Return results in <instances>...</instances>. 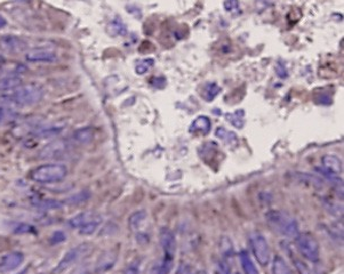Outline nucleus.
<instances>
[{
	"label": "nucleus",
	"instance_id": "7ed1b4c3",
	"mask_svg": "<svg viewBox=\"0 0 344 274\" xmlns=\"http://www.w3.org/2000/svg\"><path fill=\"white\" fill-rule=\"evenodd\" d=\"M68 175V168L62 164H45L30 170L28 177L32 182L53 184L62 182Z\"/></svg>",
	"mask_w": 344,
	"mask_h": 274
},
{
	"label": "nucleus",
	"instance_id": "473e14b6",
	"mask_svg": "<svg viewBox=\"0 0 344 274\" xmlns=\"http://www.w3.org/2000/svg\"><path fill=\"white\" fill-rule=\"evenodd\" d=\"M293 263H294V266H295L296 271H298L299 274H312L310 267H309L308 264L304 263L303 260L296 258L293 260Z\"/></svg>",
	"mask_w": 344,
	"mask_h": 274
},
{
	"label": "nucleus",
	"instance_id": "f3484780",
	"mask_svg": "<svg viewBox=\"0 0 344 274\" xmlns=\"http://www.w3.org/2000/svg\"><path fill=\"white\" fill-rule=\"evenodd\" d=\"M94 136H95V131H94L93 128L85 127L77 129L72 135V139H74L75 142L79 144H88L94 140Z\"/></svg>",
	"mask_w": 344,
	"mask_h": 274
},
{
	"label": "nucleus",
	"instance_id": "aec40b11",
	"mask_svg": "<svg viewBox=\"0 0 344 274\" xmlns=\"http://www.w3.org/2000/svg\"><path fill=\"white\" fill-rule=\"evenodd\" d=\"M102 222H103L102 216L96 214V215L94 216L92 220L88 221L85 225L81 226V228L79 229V233L81 235H92V234H94L98 230V228L101 226Z\"/></svg>",
	"mask_w": 344,
	"mask_h": 274
},
{
	"label": "nucleus",
	"instance_id": "a878e982",
	"mask_svg": "<svg viewBox=\"0 0 344 274\" xmlns=\"http://www.w3.org/2000/svg\"><path fill=\"white\" fill-rule=\"evenodd\" d=\"M147 218V212L145 211H136L132 214L128 218V224L132 230H136L139 226L145 221Z\"/></svg>",
	"mask_w": 344,
	"mask_h": 274
},
{
	"label": "nucleus",
	"instance_id": "7c9ffc66",
	"mask_svg": "<svg viewBox=\"0 0 344 274\" xmlns=\"http://www.w3.org/2000/svg\"><path fill=\"white\" fill-rule=\"evenodd\" d=\"M229 121L237 128H242L244 126V112L243 111H236L235 113L227 115Z\"/></svg>",
	"mask_w": 344,
	"mask_h": 274
},
{
	"label": "nucleus",
	"instance_id": "b1692460",
	"mask_svg": "<svg viewBox=\"0 0 344 274\" xmlns=\"http://www.w3.org/2000/svg\"><path fill=\"white\" fill-rule=\"evenodd\" d=\"M296 175H298V177L300 178L301 182H303L309 186L315 187L317 188V190H321V188H324V182H322V179L318 176H315V175L303 174V173H298Z\"/></svg>",
	"mask_w": 344,
	"mask_h": 274
},
{
	"label": "nucleus",
	"instance_id": "f704fd0d",
	"mask_svg": "<svg viewBox=\"0 0 344 274\" xmlns=\"http://www.w3.org/2000/svg\"><path fill=\"white\" fill-rule=\"evenodd\" d=\"M216 271H217V274H231L229 262H227V260L224 258L218 260L216 264Z\"/></svg>",
	"mask_w": 344,
	"mask_h": 274
},
{
	"label": "nucleus",
	"instance_id": "c9c22d12",
	"mask_svg": "<svg viewBox=\"0 0 344 274\" xmlns=\"http://www.w3.org/2000/svg\"><path fill=\"white\" fill-rule=\"evenodd\" d=\"M64 240H66V235H64L62 231H59V232H55L53 235H51L50 242L51 243H60V242H63Z\"/></svg>",
	"mask_w": 344,
	"mask_h": 274
},
{
	"label": "nucleus",
	"instance_id": "cd10ccee",
	"mask_svg": "<svg viewBox=\"0 0 344 274\" xmlns=\"http://www.w3.org/2000/svg\"><path fill=\"white\" fill-rule=\"evenodd\" d=\"M220 92H221V88L218 87L216 84L209 83L205 86L203 96L206 101L209 102V101H213L214 98L218 95V93Z\"/></svg>",
	"mask_w": 344,
	"mask_h": 274
},
{
	"label": "nucleus",
	"instance_id": "2eb2a0df",
	"mask_svg": "<svg viewBox=\"0 0 344 274\" xmlns=\"http://www.w3.org/2000/svg\"><path fill=\"white\" fill-rule=\"evenodd\" d=\"M210 128H212V122L207 117H198L195 121L191 123L190 126V132L192 134H198V135H207L210 131Z\"/></svg>",
	"mask_w": 344,
	"mask_h": 274
},
{
	"label": "nucleus",
	"instance_id": "37998d69",
	"mask_svg": "<svg viewBox=\"0 0 344 274\" xmlns=\"http://www.w3.org/2000/svg\"><path fill=\"white\" fill-rule=\"evenodd\" d=\"M4 62H5V59H4V56H3V55L0 54V65H2V64H3Z\"/></svg>",
	"mask_w": 344,
	"mask_h": 274
},
{
	"label": "nucleus",
	"instance_id": "dca6fc26",
	"mask_svg": "<svg viewBox=\"0 0 344 274\" xmlns=\"http://www.w3.org/2000/svg\"><path fill=\"white\" fill-rule=\"evenodd\" d=\"M25 71H27V66L21 63L15 62L12 63L4 62L2 64V67H0V75L3 77H19L20 75L24 74Z\"/></svg>",
	"mask_w": 344,
	"mask_h": 274
},
{
	"label": "nucleus",
	"instance_id": "9d476101",
	"mask_svg": "<svg viewBox=\"0 0 344 274\" xmlns=\"http://www.w3.org/2000/svg\"><path fill=\"white\" fill-rule=\"evenodd\" d=\"M25 59L30 63H54L58 61V55L48 48H34L25 54Z\"/></svg>",
	"mask_w": 344,
	"mask_h": 274
},
{
	"label": "nucleus",
	"instance_id": "c85d7f7f",
	"mask_svg": "<svg viewBox=\"0 0 344 274\" xmlns=\"http://www.w3.org/2000/svg\"><path fill=\"white\" fill-rule=\"evenodd\" d=\"M216 136L218 139H221L222 141H224L225 143L227 144H232V143H237L238 142V139L237 136H236L235 132H231V131H227L225 128H218L216 130Z\"/></svg>",
	"mask_w": 344,
	"mask_h": 274
},
{
	"label": "nucleus",
	"instance_id": "39448f33",
	"mask_svg": "<svg viewBox=\"0 0 344 274\" xmlns=\"http://www.w3.org/2000/svg\"><path fill=\"white\" fill-rule=\"evenodd\" d=\"M295 239V246L303 258L317 263L320 258V245L317 238L310 232H300Z\"/></svg>",
	"mask_w": 344,
	"mask_h": 274
},
{
	"label": "nucleus",
	"instance_id": "ddd939ff",
	"mask_svg": "<svg viewBox=\"0 0 344 274\" xmlns=\"http://www.w3.org/2000/svg\"><path fill=\"white\" fill-rule=\"evenodd\" d=\"M16 118L17 112L14 106L0 98V126L10 125V123L15 121Z\"/></svg>",
	"mask_w": 344,
	"mask_h": 274
},
{
	"label": "nucleus",
	"instance_id": "f257e3e1",
	"mask_svg": "<svg viewBox=\"0 0 344 274\" xmlns=\"http://www.w3.org/2000/svg\"><path fill=\"white\" fill-rule=\"evenodd\" d=\"M4 101L13 106H30L41 101L44 92L36 84H22L7 93L0 94Z\"/></svg>",
	"mask_w": 344,
	"mask_h": 274
},
{
	"label": "nucleus",
	"instance_id": "f03ea898",
	"mask_svg": "<svg viewBox=\"0 0 344 274\" xmlns=\"http://www.w3.org/2000/svg\"><path fill=\"white\" fill-rule=\"evenodd\" d=\"M265 221L274 233L286 238H295L300 233L299 224L295 218L286 212L271 209L265 214Z\"/></svg>",
	"mask_w": 344,
	"mask_h": 274
},
{
	"label": "nucleus",
	"instance_id": "72a5a7b5",
	"mask_svg": "<svg viewBox=\"0 0 344 274\" xmlns=\"http://www.w3.org/2000/svg\"><path fill=\"white\" fill-rule=\"evenodd\" d=\"M153 59H144V61L140 62L136 66V72L139 75H144L149 68H151L153 66Z\"/></svg>",
	"mask_w": 344,
	"mask_h": 274
},
{
	"label": "nucleus",
	"instance_id": "393cba45",
	"mask_svg": "<svg viewBox=\"0 0 344 274\" xmlns=\"http://www.w3.org/2000/svg\"><path fill=\"white\" fill-rule=\"evenodd\" d=\"M32 204L39 209H44V211H53V209L62 207V203L60 201L53 199H36L32 201Z\"/></svg>",
	"mask_w": 344,
	"mask_h": 274
},
{
	"label": "nucleus",
	"instance_id": "e433bc0d",
	"mask_svg": "<svg viewBox=\"0 0 344 274\" xmlns=\"http://www.w3.org/2000/svg\"><path fill=\"white\" fill-rule=\"evenodd\" d=\"M224 6L226 11H234V10H237L239 6V3H238V0H226Z\"/></svg>",
	"mask_w": 344,
	"mask_h": 274
},
{
	"label": "nucleus",
	"instance_id": "0eeeda50",
	"mask_svg": "<svg viewBox=\"0 0 344 274\" xmlns=\"http://www.w3.org/2000/svg\"><path fill=\"white\" fill-rule=\"evenodd\" d=\"M28 49V44L22 38L7 34L0 38V50L8 55H19Z\"/></svg>",
	"mask_w": 344,
	"mask_h": 274
},
{
	"label": "nucleus",
	"instance_id": "423d86ee",
	"mask_svg": "<svg viewBox=\"0 0 344 274\" xmlns=\"http://www.w3.org/2000/svg\"><path fill=\"white\" fill-rule=\"evenodd\" d=\"M249 246L253 255L262 267H266L271 262V251L269 243L263 234L254 233L249 238Z\"/></svg>",
	"mask_w": 344,
	"mask_h": 274
},
{
	"label": "nucleus",
	"instance_id": "bb28decb",
	"mask_svg": "<svg viewBox=\"0 0 344 274\" xmlns=\"http://www.w3.org/2000/svg\"><path fill=\"white\" fill-rule=\"evenodd\" d=\"M174 266V259L164 258L160 264H158L156 267L153 268L152 274H170L171 269Z\"/></svg>",
	"mask_w": 344,
	"mask_h": 274
},
{
	"label": "nucleus",
	"instance_id": "4c0bfd02",
	"mask_svg": "<svg viewBox=\"0 0 344 274\" xmlns=\"http://www.w3.org/2000/svg\"><path fill=\"white\" fill-rule=\"evenodd\" d=\"M71 274H92V271H90V267L88 265H85V266H79L75 268Z\"/></svg>",
	"mask_w": 344,
	"mask_h": 274
},
{
	"label": "nucleus",
	"instance_id": "6e6552de",
	"mask_svg": "<svg viewBox=\"0 0 344 274\" xmlns=\"http://www.w3.org/2000/svg\"><path fill=\"white\" fill-rule=\"evenodd\" d=\"M118 256L119 251L117 249H107L104 252H102L93 267L94 273L104 274L111 271L114 267V265L117 264Z\"/></svg>",
	"mask_w": 344,
	"mask_h": 274
},
{
	"label": "nucleus",
	"instance_id": "2f4dec72",
	"mask_svg": "<svg viewBox=\"0 0 344 274\" xmlns=\"http://www.w3.org/2000/svg\"><path fill=\"white\" fill-rule=\"evenodd\" d=\"M15 234H29V233H36V229L33 228L32 225L27 224V223H20L17 224L14 231H13Z\"/></svg>",
	"mask_w": 344,
	"mask_h": 274
},
{
	"label": "nucleus",
	"instance_id": "4468645a",
	"mask_svg": "<svg viewBox=\"0 0 344 274\" xmlns=\"http://www.w3.org/2000/svg\"><path fill=\"white\" fill-rule=\"evenodd\" d=\"M321 161L322 165H324V169L328 170L335 175L342 174L343 164L338 157L334 156V154H326V156L322 157Z\"/></svg>",
	"mask_w": 344,
	"mask_h": 274
},
{
	"label": "nucleus",
	"instance_id": "a19ab883",
	"mask_svg": "<svg viewBox=\"0 0 344 274\" xmlns=\"http://www.w3.org/2000/svg\"><path fill=\"white\" fill-rule=\"evenodd\" d=\"M124 274H141V273H140L139 267H137L136 265H130V266H127L126 268H125Z\"/></svg>",
	"mask_w": 344,
	"mask_h": 274
},
{
	"label": "nucleus",
	"instance_id": "ea45409f",
	"mask_svg": "<svg viewBox=\"0 0 344 274\" xmlns=\"http://www.w3.org/2000/svg\"><path fill=\"white\" fill-rule=\"evenodd\" d=\"M277 75L280 77V78H285V77H287L286 66L283 65L281 62L278 63V65H277Z\"/></svg>",
	"mask_w": 344,
	"mask_h": 274
},
{
	"label": "nucleus",
	"instance_id": "412c9836",
	"mask_svg": "<svg viewBox=\"0 0 344 274\" xmlns=\"http://www.w3.org/2000/svg\"><path fill=\"white\" fill-rule=\"evenodd\" d=\"M220 250H221V255H222V258L226 259L227 262H229V259L234 258L235 256V248H234V243H232L231 239L229 237H226V235H223L221 237L220 240Z\"/></svg>",
	"mask_w": 344,
	"mask_h": 274
},
{
	"label": "nucleus",
	"instance_id": "79ce46f5",
	"mask_svg": "<svg viewBox=\"0 0 344 274\" xmlns=\"http://www.w3.org/2000/svg\"><path fill=\"white\" fill-rule=\"evenodd\" d=\"M7 24V21L3 15H0V29H3Z\"/></svg>",
	"mask_w": 344,
	"mask_h": 274
},
{
	"label": "nucleus",
	"instance_id": "58836bf2",
	"mask_svg": "<svg viewBox=\"0 0 344 274\" xmlns=\"http://www.w3.org/2000/svg\"><path fill=\"white\" fill-rule=\"evenodd\" d=\"M176 274H192V273H191V268L189 265L180 264L178 271H176Z\"/></svg>",
	"mask_w": 344,
	"mask_h": 274
},
{
	"label": "nucleus",
	"instance_id": "6ab92c4d",
	"mask_svg": "<svg viewBox=\"0 0 344 274\" xmlns=\"http://www.w3.org/2000/svg\"><path fill=\"white\" fill-rule=\"evenodd\" d=\"M95 215H96V213H94V212L79 213L78 215L71 217L70 220L68 221V225L70 226L71 229H78L79 230L81 226L85 225L86 223L92 220V218Z\"/></svg>",
	"mask_w": 344,
	"mask_h": 274
},
{
	"label": "nucleus",
	"instance_id": "f8f14e48",
	"mask_svg": "<svg viewBox=\"0 0 344 274\" xmlns=\"http://www.w3.org/2000/svg\"><path fill=\"white\" fill-rule=\"evenodd\" d=\"M24 255L21 251H11L0 259V272L8 273L16 269L23 263Z\"/></svg>",
	"mask_w": 344,
	"mask_h": 274
},
{
	"label": "nucleus",
	"instance_id": "1a4fd4ad",
	"mask_svg": "<svg viewBox=\"0 0 344 274\" xmlns=\"http://www.w3.org/2000/svg\"><path fill=\"white\" fill-rule=\"evenodd\" d=\"M69 150V143L64 140H56L45 145L40 150L39 157L41 159H55L62 157Z\"/></svg>",
	"mask_w": 344,
	"mask_h": 274
},
{
	"label": "nucleus",
	"instance_id": "c03bdc74",
	"mask_svg": "<svg viewBox=\"0 0 344 274\" xmlns=\"http://www.w3.org/2000/svg\"><path fill=\"white\" fill-rule=\"evenodd\" d=\"M235 274H240V273H239V272H237V273H235Z\"/></svg>",
	"mask_w": 344,
	"mask_h": 274
},
{
	"label": "nucleus",
	"instance_id": "a211bd4d",
	"mask_svg": "<svg viewBox=\"0 0 344 274\" xmlns=\"http://www.w3.org/2000/svg\"><path fill=\"white\" fill-rule=\"evenodd\" d=\"M239 262L245 274H260L259 269L256 268L254 262H253L251 256L246 250H242L239 252Z\"/></svg>",
	"mask_w": 344,
	"mask_h": 274
},
{
	"label": "nucleus",
	"instance_id": "5701e85b",
	"mask_svg": "<svg viewBox=\"0 0 344 274\" xmlns=\"http://www.w3.org/2000/svg\"><path fill=\"white\" fill-rule=\"evenodd\" d=\"M272 274H293L292 268L288 266L286 260L281 256H274L272 262Z\"/></svg>",
	"mask_w": 344,
	"mask_h": 274
},
{
	"label": "nucleus",
	"instance_id": "20e7f679",
	"mask_svg": "<svg viewBox=\"0 0 344 274\" xmlns=\"http://www.w3.org/2000/svg\"><path fill=\"white\" fill-rule=\"evenodd\" d=\"M94 249H95V247L90 242L79 243L78 246L71 248L70 250H68L63 255L61 260L56 265V267L53 269V274H61L66 272L67 269L75 266L76 264L80 263L81 260H84L88 256L92 255Z\"/></svg>",
	"mask_w": 344,
	"mask_h": 274
},
{
	"label": "nucleus",
	"instance_id": "4be33fe9",
	"mask_svg": "<svg viewBox=\"0 0 344 274\" xmlns=\"http://www.w3.org/2000/svg\"><path fill=\"white\" fill-rule=\"evenodd\" d=\"M22 84L23 81L20 77H3V79H0V94L10 92Z\"/></svg>",
	"mask_w": 344,
	"mask_h": 274
},
{
	"label": "nucleus",
	"instance_id": "9b49d317",
	"mask_svg": "<svg viewBox=\"0 0 344 274\" xmlns=\"http://www.w3.org/2000/svg\"><path fill=\"white\" fill-rule=\"evenodd\" d=\"M160 243L164 250V258L174 259L176 252V239L174 233L168 228L160 230Z\"/></svg>",
	"mask_w": 344,
	"mask_h": 274
},
{
	"label": "nucleus",
	"instance_id": "c756f323",
	"mask_svg": "<svg viewBox=\"0 0 344 274\" xmlns=\"http://www.w3.org/2000/svg\"><path fill=\"white\" fill-rule=\"evenodd\" d=\"M89 198H90L89 192L81 191V192H79V193L70 196V198L67 200V202L70 203V204H80V203L86 202V201H87Z\"/></svg>",
	"mask_w": 344,
	"mask_h": 274
}]
</instances>
